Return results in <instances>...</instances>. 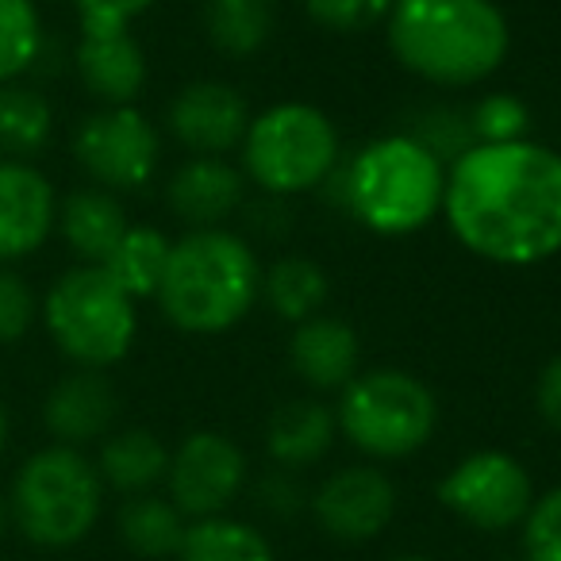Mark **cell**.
I'll use <instances>...</instances> for the list:
<instances>
[{"mask_svg": "<svg viewBox=\"0 0 561 561\" xmlns=\"http://www.w3.org/2000/svg\"><path fill=\"white\" fill-rule=\"evenodd\" d=\"M47 39L39 0H0V85L32 78Z\"/></svg>", "mask_w": 561, "mask_h": 561, "instance_id": "obj_28", "label": "cell"}, {"mask_svg": "<svg viewBox=\"0 0 561 561\" xmlns=\"http://www.w3.org/2000/svg\"><path fill=\"white\" fill-rule=\"evenodd\" d=\"M435 496L466 527L500 535V530L523 527L535 504V481L515 454L473 450L435 484Z\"/></svg>", "mask_w": 561, "mask_h": 561, "instance_id": "obj_10", "label": "cell"}, {"mask_svg": "<svg viewBox=\"0 0 561 561\" xmlns=\"http://www.w3.org/2000/svg\"><path fill=\"white\" fill-rule=\"evenodd\" d=\"M70 70L78 85L85 89V96L96 101V108L135 104L150 78L147 50L131 32L78 35L70 50Z\"/></svg>", "mask_w": 561, "mask_h": 561, "instance_id": "obj_16", "label": "cell"}, {"mask_svg": "<svg viewBox=\"0 0 561 561\" xmlns=\"http://www.w3.org/2000/svg\"><path fill=\"white\" fill-rule=\"evenodd\" d=\"M397 0H305V12L312 24L335 35H362L385 24Z\"/></svg>", "mask_w": 561, "mask_h": 561, "instance_id": "obj_32", "label": "cell"}, {"mask_svg": "<svg viewBox=\"0 0 561 561\" xmlns=\"http://www.w3.org/2000/svg\"><path fill=\"white\" fill-rule=\"evenodd\" d=\"M308 507L328 538L366 546L397 515V484L381 466H346L312 492Z\"/></svg>", "mask_w": 561, "mask_h": 561, "instance_id": "obj_12", "label": "cell"}, {"mask_svg": "<svg viewBox=\"0 0 561 561\" xmlns=\"http://www.w3.org/2000/svg\"><path fill=\"white\" fill-rule=\"evenodd\" d=\"M247 454L219 431H193L170 454L165 496L188 523L224 515L247 489Z\"/></svg>", "mask_w": 561, "mask_h": 561, "instance_id": "obj_11", "label": "cell"}, {"mask_svg": "<svg viewBox=\"0 0 561 561\" xmlns=\"http://www.w3.org/2000/svg\"><path fill=\"white\" fill-rule=\"evenodd\" d=\"M408 135H412L415 142H423L446 170H450L469 147H477L473 127H469V112L454 108V104H431V108H423L420 116H415V124L408 127Z\"/></svg>", "mask_w": 561, "mask_h": 561, "instance_id": "obj_30", "label": "cell"}, {"mask_svg": "<svg viewBox=\"0 0 561 561\" xmlns=\"http://www.w3.org/2000/svg\"><path fill=\"white\" fill-rule=\"evenodd\" d=\"M119 542L135 553V558L162 561L178 558L181 542H185L188 519L173 507L170 496L158 492H142V496H127L116 515Z\"/></svg>", "mask_w": 561, "mask_h": 561, "instance_id": "obj_23", "label": "cell"}, {"mask_svg": "<svg viewBox=\"0 0 561 561\" xmlns=\"http://www.w3.org/2000/svg\"><path fill=\"white\" fill-rule=\"evenodd\" d=\"M469 127H473V139L489 147L519 142L530 139V112L515 93H484L469 108Z\"/></svg>", "mask_w": 561, "mask_h": 561, "instance_id": "obj_31", "label": "cell"}, {"mask_svg": "<svg viewBox=\"0 0 561 561\" xmlns=\"http://www.w3.org/2000/svg\"><path fill=\"white\" fill-rule=\"evenodd\" d=\"M389 561H435V558H427V553H397V558H389Z\"/></svg>", "mask_w": 561, "mask_h": 561, "instance_id": "obj_39", "label": "cell"}, {"mask_svg": "<svg viewBox=\"0 0 561 561\" xmlns=\"http://www.w3.org/2000/svg\"><path fill=\"white\" fill-rule=\"evenodd\" d=\"M450 234L496 265H538L561 254V154L546 142H477L446 170Z\"/></svg>", "mask_w": 561, "mask_h": 561, "instance_id": "obj_1", "label": "cell"}, {"mask_svg": "<svg viewBox=\"0 0 561 561\" xmlns=\"http://www.w3.org/2000/svg\"><path fill=\"white\" fill-rule=\"evenodd\" d=\"M131 227L127 208L116 193L96 185H78L58 201L55 234L81 265H104L119 247L124 231Z\"/></svg>", "mask_w": 561, "mask_h": 561, "instance_id": "obj_19", "label": "cell"}, {"mask_svg": "<svg viewBox=\"0 0 561 561\" xmlns=\"http://www.w3.org/2000/svg\"><path fill=\"white\" fill-rule=\"evenodd\" d=\"M385 35L408 73L443 89L481 85L512 50V27L496 0H397Z\"/></svg>", "mask_w": 561, "mask_h": 561, "instance_id": "obj_2", "label": "cell"}, {"mask_svg": "<svg viewBox=\"0 0 561 561\" xmlns=\"http://www.w3.org/2000/svg\"><path fill=\"white\" fill-rule=\"evenodd\" d=\"M58 201L39 162L0 158V265L27 262L55 239Z\"/></svg>", "mask_w": 561, "mask_h": 561, "instance_id": "obj_13", "label": "cell"}, {"mask_svg": "<svg viewBox=\"0 0 561 561\" xmlns=\"http://www.w3.org/2000/svg\"><path fill=\"white\" fill-rule=\"evenodd\" d=\"M39 328L73 369H104L127 358L139 339V300L104 265H70L43 293Z\"/></svg>", "mask_w": 561, "mask_h": 561, "instance_id": "obj_5", "label": "cell"}, {"mask_svg": "<svg viewBox=\"0 0 561 561\" xmlns=\"http://www.w3.org/2000/svg\"><path fill=\"white\" fill-rule=\"evenodd\" d=\"M165 127L193 158H224L247 139L250 104L227 81H188L173 93Z\"/></svg>", "mask_w": 561, "mask_h": 561, "instance_id": "obj_14", "label": "cell"}, {"mask_svg": "<svg viewBox=\"0 0 561 561\" xmlns=\"http://www.w3.org/2000/svg\"><path fill=\"white\" fill-rule=\"evenodd\" d=\"M39 415L50 443L85 450L116 431L119 392L104 369H70L47 389Z\"/></svg>", "mask_w": 561, "mask_h": 561, "instance_id": "obj_15", "label": "cell"}, {"mask_svg": "<svg viewBox=\"0 0 561 561\" xmlns=\"http://www.w3.org/2000/svg\"><path fill=\"white\" fill-rule=\"evenodd\" d=\"M58 112L39 81H12L0 85V158L39 162L55 142Z\"/></svg>", "mask_w": 561, "mask_h": 561, "instance_id": "obj_22", "label": "cell"}, {"mask_svg": "<svg viewBox=\"0 0 561 561\" xmlns=\"http://www.w3.org/2000/svg\"><path fill=\"white\" fill-rule=\"evenodd\" d=\"M254 500L270 515H277V519H297L312 496L305 492V484H300V477L293 473V469H273V473H265L262 481H257Z\"/></svg>", "mask_w": 561, "mask_h": 561, "instance_id": "obj_35", "label": "cell"}, {"mask_svg": "<svg viewBox=\"0 0 561 561\" xmlns=\"http://www.w3.org/2000/svg\"><path fill=\"white\" fill-rule=\"evenodd\" d=\"M242 196H247V178L227 158H188L165 181L170 211L193 231L219 227L242 208Z\"/></svg>", "mask_w": 561, "mask_h": 561, "instance_id": "obj_17", "label": "cell"}, {"mask_svg": "<svg viewBox=\"0 0 561 561\" xmlns=\"http://www.w3.org/2000/svg\"><path fill=\"white\" fill-rule=\"evenodd\" d=\"M43 293L32 285L20 265H0V351L27 343L39 328Z\"/></svg>", "mask_w": 561, "mask_h": 561, "instance_id": "obj_29", "label": "cell"}, {"mask_svg": "<svg viewBox=\"0 0 561 561\" xmlns=\"http://www.w3.org/2000/svg\"><path fill=\"white\" fill-rule=\"evenodd\" d=\"M277 27L273 0H208L204 4V32L211 47L227 58H250L270 43Z\"/></svg>", "mask_w": 561, "mask_h": 561, "instance_id": "obj_26", "label": "cell"}, {"mask_svg": "<svg viewBox=\"0 0 561 561\" xmlns=\"http://www.w3.org/2000/svg\"><path fill=\"white\" fill-rule=\"evenodd\" d=\"M12 527L39 550H70L93 535L104 512V481L93 458L73 446H39L9 484Z\"/></svg>", "mask_w": 561, "mask_h": 561, "instance_id": "obj_6", "label": "cell"}, {"mask_svg": "<svg viewBox=\"0 0 561 561\" xmlns=\"http://www.w3.org/2000/svg\"><path fill=\"white\" fill-rule=\"evenodd\" d=\"M158 0H70L73 16H78L81 35H112L131 32L135 20H142Z\"/></svg>", "mask_w": 561, "mask_h": 561, "instance_id": "obj_34", "label": "cell"}, {"mask_svg": "<svg viewBox=\"0 0 561 561\" xmlns=\"http://www.w3.org/2000/svg\"><path fill=\"white\" fill-rule=\"evenodd\" d=\"M173 561H277V553L257 527L231 515H211L188 523L185 542Z\"/></svg>", "mask_w": 561, "mask_h": 561, "instance_id": "obj_27", "label": "cell"}, {"mask_svg": "<svg viewBox=\"0 0 561 561\" xmlns=\"http://www.w3.org/2000/svg\"><path fill=\"white\" fill-rule=\"evenodd\" d=\"M519 530L527 561H561V484L535 496Z\"/></svg>", "mask_w": 561, "mask_h": 561, "instance_id": "obj_33", "label": "cell"}, {"mask_svg": "<svg viewBox=\"0 0 561 561\" xmlns=\"http://www.w3.org/2000/svg\"><path fill=\"white\" fill-rule=\"evenodd\" d=\"M9 438H12V415H9L4 397H0V458H4V450H9Z\"/></svg>", "mask_w": 561, "mask_h": 561, "instance_id": "obj_37", "label": "cell"}, {"mask_svg": "<svg viewBox=\"0 0 561 561\" xmlns=\"http://www.w3.org/2000/svg\"><path fill=\"white\" fill-rule=\"evenodd\" d=\"M170 446L150 427H116L96 450L93 466L101 473L104 489L119 496H142L165 484L170 473Z\"/></svg>", "mask_w": 561, "mask_h": 561, "instance_id": "obj_20", "label": "cell"}, {"mask_svg": "<svg viewBox=\"0 0 561 561\" xmlns=\"http://www.w3.org/2000/svg\"><path fill=\"white\" fill-rule=\"evenodd\" d=\"M173 239H165V231L150 224H131L119 239V247L108 254L104 270L112 273L119 289L131 300H154L158 285H162L165 262H170Z\"/></svg>", "mask_w": 561, "mask_h": 561, "instance_id": "obj_25", "label": "cell"}, {"mask_svg": "<svg viewBox=\"0 0 561 561\" xmlns=\"http://www.w3.org/2000/svg\"><path fill=\"white\" fill-rule=\"evenodd\" d=\"M339 435L374 461H404L438 431V397L408 369H366L343 389L335 408Z\"/></svg>", "mask_w": 561, "mask_h": 561, "instance_id": "obj_8", "label": "cell"}, {"mask_svg": "<svg viewBox=\"0 0 561 561\" xmlns=\"http://www.w3.org/2000/svg\"><path fill=\"white\" fill-rule=\"evenodd\" d=\"M362 343L358 331L339 316H312L297 323L289 339V366L308 389H339L343 392L362 374Z\"/></svg>", "mask_w": 561, "mask_h": 561, "instance_id": "obj_18", "label": "cell"}, {"mask_svg": "<svg viewBox=\"0 0 561 561\" xmlns=\"http://www.w3.org/2000/svg\"><path fill=\"white\" fill-rule=\"evenodd\" d=\"M535 408H538V415H542L546 427L561 435V354H553V358L542 366V374H538Z\"/></svg>", "mask_w": 561, "mask_h": 561, "instance_id": "obj_36", "label": "cell"}, {"mask_svg": "<svg viewBox=\"0 0 561 561\" xmlns=\"http://www.w3.org/2000/svg\"><path fill=\"white\" fill-rule=\"evenodd\" d=\"M339 127L308 101H280L250 116L242 139V173L265 196H305L328 185L339 170Z\"/></svg>", "mask_w": 561, "mask_h": 561, "instance_id": "obj_7", "label": "cell"}, {"mask_svg": "<svg viewBox=\"0 0 561 561\" xmlns=\"http://www.w3.org/2000/svg\"><path fill=\"white\" fill-rule=\"evenodd\" d=\"M12 527V512H9V492H0V538Z\"/></svg>", "mask_w": 561, "mask_h": 561, "instance_id": "obj_38", "label": "cell"}, {"mask_svg": "<svg viewBox=\"0 0 561 561\" xmlns=\"http://www.w3.org/2000/svg\"><path fill=\"white\" fill-rule=\"evenodd\" d=\"M339 423L335 412L320 400H289L270 415L265 427V450L277 461V469H300L316 466L320 458H328V450L335 446Z\"/></svg>", "mask_w": 561, "mask_h": 561, "instance_id": "obj_21", "label": "cell"}, {"mask_svg": "<svg viewBox=\"0 0 561 561\" xmlns=\"http://www.w3.org/2000/svg\"><path fill=\"white\" fill-rule=\"evenodd\" d=\"M257 297H262V265L254 247L242 234L208 227L173 239L154 305L181 335L208 339L239 328Z\"/></svg>", "mask_w": 561, "mask_h": 561, "instance_id": "obj_3", "label": "cell"}, {"mask_svg": "<svg viewBox=\"0 0 561 561\" xmlns=\"http://www.w3.org/2000/svg\"><path fill=\"white\" fill-rule=\"evenodd\" d=\"M70 158L81 178L108 193H139L158 178L162 135L139 104L93 108L78 119L70 135Z\"/></svg>", "mask_w": 561, "mask_h": 561, "instance_id": "obj_9", "label": "cell"}, {"mask_svg": "<svg viewBox=\"0 0 561 561\" xmlns=\"http://www.w3.org/2000/svg\"><path fill=\"white\" fill-rule=\"evenodd\" d=\"M335 181L343 208L374 234H415L443 216L446 165L408 131L366 142Z\"/></svg>", "mask_w": 561, "mask_h": 561, "instance_id": "obj_4", "label": "cell"}, {"mask_svg": "<svg viewBox=\"0 0 561 561\" xmlns=\"http://www.w3.org/2000/svg\"><path fill=\"white\" fill-rule=\"evenodd\" d=\"M328 293H331L328 273L312 257L293 254L273 262L270 270H262L265 305H270L273 316H280V320L289 323H305L312 316H320L323 305H328Z\"/></svg>", "mask_w": 561, "mask_h": 561, "instance_id": "obj_24", "label": "cell"}]
</instances>
